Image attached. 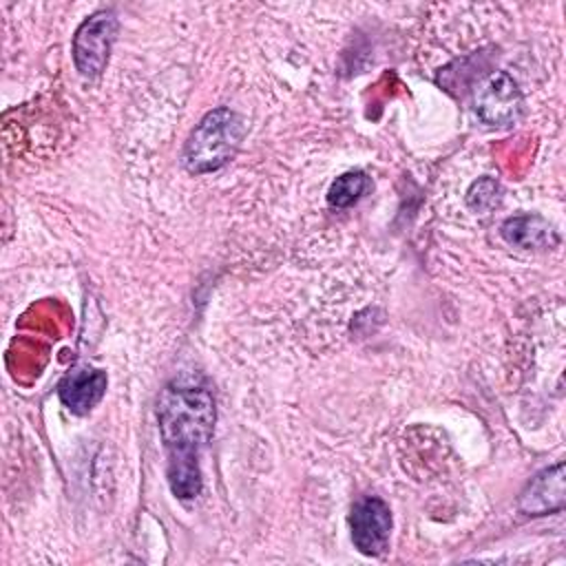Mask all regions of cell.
Returning a JSON list of instances; mask_svg holds the SVG:
<instances>
[{
	"label": "cell",
	"instance_id": "1",
	"mask_svg": "<svg viewBox=\"0 0 566 566\" xmlns=\"http://www.w3.org/2000/svg\"><path fill=\"white\" fill-rule=\"evenodd\" d=\"M157 420L168 455V484L179 500H192L201 491L199 453L212 436L214 398L195 378L172 380L157 400Z\"/></svg>",
	"mask_w": 566,
	"mask_h": 566
},
{
	"label": "cell",
	"instance_id": "2",
	"mask_svg": "<svg viewBox=\"0 0 566 566\" xmlns=\"http://www.w3.org/2000/svg\"><path fill=\"white\" fill-rule=\"evenodd\" d=\"M243 135L245 124L234 111L219 106L206 113L186 142L181 155L186 170L192 175L219 170L234 157Z\"/></svg>",
	"mask_w": 566,
	"mask_h": 566
},
{
	"label": "cell",
	"instance_id": "3",
	"mask_svg": "<svg viewBox=\"0 0 566 566\" xmlns=\"http://www.w3.org/2000/svg\"><path fill=\"white\" fill-rule=\"evenodd\" d=\"M117 33V18L113 11H97L86 18L73 38V60L84 77H97L111 55Z\"/></svg>",
	"mask_w": 566,
	"mask_h": 566
},
{
	"label": "cell",
	"instance_id": "4",
	"mask_svg": "<svg viewBox=\"0 0 566 566\" xmlns=\"http://www.w3.org/2000/svg\"><path fill=\"white\" fill-rule=\"evenodd\" d=\"M473 106L484 124L506 128L522 117L524 97L509 73L495 71L475 88Z\"/></svg>",
	"mask_w": 566,
	"mask_h": 566
},
{
	"label": "cell",
	"instance_id": "5",
	"mask_svg": "<svg viewBox=\"0 0 566 566\" xmlns=\"http://www.w3.org/2000/svg\"><path fill=\"white\" fill-rule=\"evenodd\" d=\"M349 528L352 542L363 555H382L389 546L391 533V511L387 502L376 495H365L356 500L349 511Z\"/></svg>",
	"mask_w": 566,
	"mask_h": 566
},
{
	"label": "cell",
	"instance_id": "6",
	"mask_svg": "<svg viewBox=\"0 0 566 566\" xmlns=\"http://www.w3.org/2000/svg\"><path fill=\"white\" fill-rule=\"evenodd\" d=\"M566 502V480H564V462H557L544 471H539L517 497V509L524 515H551L562 513Z\"/></svg>",
	"mask_w": 566,
	"mask_h": 566
},
{
	"label": "cell",
	"instance_id": "7",
	"mask_svg": "<svg viewBox=\"0 0 566 566\" xmlns=\"http://www.w3.org/2000/svg\"><path fill=\"white\" fill-rule=\"evenodd\" d=\"M106 382H108L106 371L88 367V365H80V367H73L60 380L57 396L69 411L84 416L102 400V396L106 391Z\"/></svg>",
	"mask_w": 566,
	"mask_h": 566
},
{
	"label": "cell",
	"instance_id": "8",
	"mask_svg": "<svg viewBox=\"0 0 566 566\" xmlns=\"http://www.w3.org/2000/svg\"><path fill=\"white\" fill-rule=\"evenodd\" d=\"M502 237L506 243L522 250H544L557 245L559 237L555 228L539 214H515L502 223Z\"/></svg>",
	"mask_w": 566,
	"mask_h": 566
},
{
	"label": "cell",
	"instance_id": "9",
	"mask_svg": "<svg viewBox=\"0 0 566 566\" xmlns=\"http://www.w3.org/2000/svg\"><path fill=\"white\" fill-rule=\"evenodd\" d=\"M371 181L363 170H349L336 177L327 190V203L332 208H349L354 206L367 190Z\"/></svg>",
	"mask_w": 566,
	"mask_h": 566
},
{
	"label": "cell",
	"instance_id": "10",
	"mask_svg": "<svg viewBox=\"0 0 566 566\" xmlns=\"http://www.w3.org/2000/svg\"><path fill=\"white\" fill-rule=\"evenodd\" d=\"M497 201H500V188H497V184H495L493 179H489V177L478 179V181L471 186L469 195H467V203H469L473 210H478V212L491 210L493 206H497Z\"/></svg>",
	"mask_w": 566,
	"mask_h": 566
}]
</instances>
